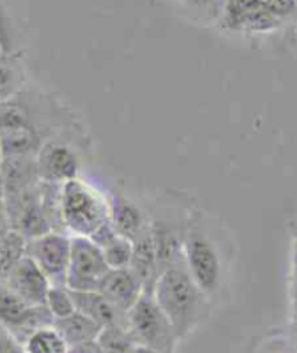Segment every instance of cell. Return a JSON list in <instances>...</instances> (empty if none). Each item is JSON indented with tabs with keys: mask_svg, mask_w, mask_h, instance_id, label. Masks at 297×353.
<instances>
[{
	"mask_svg": "<svg viewBox=\"0 0 297 353\" xmlns=\"http://www.w3.org/2000/svg\"><path fill=\"white\" fill-rule=\"evenodd\" d=\"M27 239L14 230L0 234V282H5L6 276L15 266V263L25 254Z\"/></svg>",
	"mask_w": 297,
	"mask_h": 353,
	"instance_id": "cell-16",
	"label": "cell"
},
{
	"mask_svg": "<svg viewBox=\"0 0 297 353\" xmlns=\"http://www.w3.org/2000/svg\"><path fill=\"white\" fill-rule=\"evenodd\" d=\"M108 206L109 221L120 235L134 241L148 230V223H146L139 208L127 199L113 196L108 200Z\"/></svg>",
	"mask_w": 297,
	"mask_h": 353,
	"instance_id": "cell-13",
	"label": "cell"
},
{
	"mask_svg": "<svg viewBox=\"0 0 297 353\" xmlns=\"http://www.w3.org/2000/svg\"><path fill=\"white\" fill-rule=\"evenodd\" d=\"M131 353H159L156 350H152L148 347H144V346H140V345H135L134 349L131 350Z\"/></svg>",
	"mask_w": 297,
	"mask_h": 353,
	"instance_id": "cell-25",
	"label": "cell"
},
{
	"mask_svg": "<svg viewBox=\"0 0 297 353\" xmlns=\"http://www.w3.org/2000/svg\"><path fill=\"white\" fill-rule=\"evenodd\" d=\"M53 327L65 339L69 347L96 340L102 330L101 325L79 311H74L63 319H56Z\"/></svg>",
	"mask_w": 297,
	"mask_h": 353,
	"instance_id": "cell-14",
	"label": "cell"
},
{
	"mask_svg": "<svg viewBox=\"0 0 297 353\" xmlns=\"http://www.w3.org/2000/svg\"><path fill=\"white\" fill-rule=\"evenodd\" d=\"M5 283L32 307L45 305L47 294L52 288L47 274L30 256L23 254L6 276Z\"/></svg>",
	"mask_w": 297,
	"mask_h": 353,
	"instance_id": "cell-8",
	"label": "cell"
},
{
	"mask_svg": "<svg viewBox=\"0 0 297 353\" xmlns=\"http://www.w3.org/2000/svg\"><path fill=\"white\" fill-rule=\"evenodd\" d=\"M25 353H67L69 345L53 325L32 332L23 342Z\"/></svg>",
	"mask_w": 297,
	"mask_h": 353,
	"instance_id": "cell-15",
	"label": "cell"
},
{
	"mask_svg": "<svg viewBox=\"0 0 297 353\" xmlns=\"http://www.w3.org/2000/svg\"><path fill=\"white\" fill-rule=\"evenodd\" d=\"M98 292H101L121 312L127 314L143 295L144 288L129 268L109 269L99 283Z\"/></svg>",
	"mask_w": 297,
	"mask_h": 353,
	"instance_id": "cell-10",
	"label": "cell"
},
{
	"mask_svg": "<svg viewBox=\"0 0 297 353\" xmlns=\"http://www.w3.org/2000/svg\"><path fill=\"white\" fill-rule=\"evenodd\" d=\"M182 254L185 264L198 288L210 298L221 283V259L216 244L204 232L191 230L184 238Z\"/></svg>",
	"mask_w": 297,
	"mask_h": 353,
	"instance_id": "cell-4",
	"label": "cell"
},
{
	"mask_svg": "<svg viewBox=\"0 0 297 353\" xmlns=\"http://www.w3.org/2000/svg\"><path fill=\"white\" fill-rule=\"evenodd\" d=\"M129 269L138 276L144 288V292L153 291L159 277V263L151 226L133 241V256Z\"/></svg>",
	"mask_w": 297,
	"mask_h": 353,
	"instance_id": "cell-11",
	"label": "cell"
},
{
	"mask_svg": "<svg viewBox=\"0 0 297 353\" xmlns=\"http://www.w3.org/2000/svg\"><path fill=\"white\" fill-rule=\"evenodd\" d=\"M70 239L72 236L58 231H50L28 239L27 247H25V254L38 264L53 286H66Z\"/></svg>",
	"mask_w": 297,
	"mask_h": 353,
	"instance_id": "cell-6",
	"label": "cell"
},
{
	"mask_svg": "<svg viewBox=\"0 0 297 353\" xmlns=\"http://www.w3.org/2000/svg\"><path fill=\"white\" fill-rule=\"evenodd\" d=\"M3 158V152H2V143H0V162H2Z\"/></svg>",
	"mask_w": 297,
	"mask_h": 353,
	"instance_id": "cell-28",
	"label": "cell"
},
{
	"mask_svg": "<svg viewBox=\"0 0 297 353\" xmlns=\"http://www.w3.org/2000/svg\"><path fill=\"white\" fill-rule=\"evenodd\" d=\"M0 56H3V54H2V52H0Z\"/></svg>",
	"mask_w": 297,
	"mask_h": 353,
	"instance_id": "cell-29",
	"label": "cell"
},
{
	"mask_svg": "<svg viewBox=\"0 0 297 353\" xmlns=\"http://www.w3.org/2000/svg\"><path fill=\"white\" fill-rule=\"evenodd\" d=\"M67 353H104L101 346L96 342V340H92V342H86L80 343L76 346H70Z\"/></svg>",
	"mask_w": 297,
	"mask_h": 353,
	"instance_id": "cell-23",
	"label": "cell"
},
{
	"mask_svg": "<svg viewBox=\"0 0 297 353\" xmlns=\"http://www.w3.org/2000/svg\"><path fill=\"white\" fill-rule=\"evenodd\" d=\"M0 234H2V232H0Z\"/></svg>",
	"mask_w": 297,
	"mask_h": 353,
	"instance_id": "cell-30",
	"label": "cell"
},
{
	"mask_svg": "<svg viewBox=\"0 0 297 353\" xmlns=\"http://www.w3.org/2000/svg\"><path fill=\"white\" fill-rule=\"evenodd\" d=\"M109 266L102 250L91 238L73 235L70 239V259L66 274V286L70 291H98Z\"/></svg>",
	"mask_w": 297,
	"mask_h": 353,
	"instance_id": "cell-5",
	"label": "cell"
},
{
	"mask_svg": "<svg viewBox=\"0 0 297 353\" xmlns=\"http://www.w3.org/2000/svg\"><path fill=\"white\" fill-rule=\"evenodd\" d=\"M45 307L52 312L56 319H63L66 315L76 311L74 302L70 294V289L67 286H53L50 288L45 299Z\"/></svg>",
	"mask_w": 297,
	"mask_h": 353,
	"instance_id": "cell-20",
	"label": "cell"
},
{
	"mask_svg": "<svg viewBox=\"0 0 297 353\" xmlns=\"http://www.w3.org/2000/svg\"><path fill=\"white\" fill-rule=\"evenodd\" d=\"M221 22L229 30L243 32H267L281 25L261 0H226Z\"/></svg>",
	"mask_w": 297,
	"mask_h": 353,
	"instance_id": "cell-7",
	"label": "cell"
},
{
	"mask_svg": "<svg viewBox=\"0 0 297 353\" xmlns=\"http://www.w3.org/2000/svg\"><path fill=\"white\" fill-rule=\"evenodd\" d=\"M12 48H14V40H12L10 22L2 3H0V52L3 56H8L12 54Z\"/></svg>",
	"mask_w": 297,
	"mask_h": 353,
	"instance_id": "cell-22",
	"label": "cell"
},
{
	"mask_svg": "<svg viewBox=\"0 0 297 353\" xmlns=\"http://www.w3.org/2000/svg\"><path fill=\"white\" fill-rule=\"evenodd\" d=\"M152 294L178 339L191 334L207 319L208 296L192 279L184 254L159 273Z\"/></svg>",
	"mask_w": 297,
	"mask_h": 353,
	"instance_id": "cell-1",
	"label": "cell"
},
{
	"mask_svg": "<svg viewBox=\"0 0 297 353\" xmlns=\"http://www.w3.org/2000/svg\"><path fill=\"white\" fill-rule=\"evenodd\" d=\"M0 199H5V181H3L2 170H0Z\"/></svg>",
	"mask_w": 297,
	"mask_h": 353,
	"instance_id": "cell-26",
	"label": "cell"
},
{
	"mask_svg": "<svg viewBox=\"0 0 297 353\" xmlns=\"http://www.w3.org/2000/svg\"><path fill=\"white\" fill-rule=\"evenodd\" d=\"M109 269H126L130 266L133 256V241L122 235H116L101 247Z\"/></svg>",
	"mask_w": 297,
	"mask_h": 353,
	"instance_id": "cell-18",
	"label": "cell"
},
{
	"mask_svg": "<svg viewBox=\"0 0 297 353\" xmlns=\"http://www.w3.org/2000/svg\"><path fill=\"white\" fill-rule=\"evenodd\" d=\"M8 56H0V103L14 98L22 83L21 70Z\"/></svg>",
	"mask_w": 297,
	"mask_h": 353,
	"instance_id": "cell-19",
	"label": "cell"
},
{
	"mask_svg": "<svg viewBox=\"0 0 297 353\" xmlns=\"http://www.w3.org/2000/svg\"><path fill=\"white\" fill-rule=\"evenodd\" d=\"M96 342L104 353H131L135 343L124 325H108L99 333Z\"/></svg>",
	"mask_w": 297,
	"mask_h": 353,
	"instance_id": "cell-17",
	"label": "cell"
},
{
	"mask_svg": "<svg viewBox=\"0 0 297 353\" xmlns=\"http://www.w3.org/2000/svg\"><path fill=\"white\" fill-rule=\"evenodd\" d=\"M61 223L73 235L91 238L109 221L108 200L80 179L61 184Z\"/></svg>",
	"mask_w": 297,
	"mask_h": 353,
	"instance_id": "cell-2",
	"label": "cell"
},
{
	"mask_svg": "<svg viewBox=\"0 0 297 353\" xmlns=\"http://www.w3.org/2000/svg\"><path fill=\"white\" fill-rule=\"evenodd\" d=\"M8 230H9V222H8L5 199H0V232H5Z\"/></svg>",
	"mask_w": 297,
	"mask_h": 353,
	"instance_id": "cell-24",
	"label": "cell"
},
{
	"mask_svg": "<svg viewBox=\"0 0 297 353\" xmlns=\"http://www.w3.org/2000/svg\"><path fill=\"white\" fill-rule=\"evenodd\" d=\"M187 2H190L192 5H210L213 0H187Z\"/></svg>",
	"mask_w": 297,
	"mask_h": 353,
	"instance_id": "cell-27",
	"label": "cell"
},
{
	"mask_svg": "<svg viewBox=\"0 0 297 353\" xmlns=\"http://www.w3.org/2000/svg\"><path fill=\"white\" fill-rule=\"evenodd\" d=\"M261 3L281 23L297 15V0H261Z\"/></svg>",
	"mask_w": 297,
	"mask_h": 353,
	"instance_id": "cell-21",
	"label": "cell"
},
{
	"mask_svg": "<svg viewBox=\"0 0 297 353\" xmlns=\"http://www.w3.org/2000/svg\"><path fill=\"white\" fill-rule=\"evenodd\" d=\"M126 329L135 345L159 353H173L177 340H179L152 292H143L139 301L127 311Z\"/></svg>",
	"mask_w": 297,
	"mask_h": 353,
	"instance_id": "cell-3",
	"label": "cell"
},
{
	"mask_svg": "<svg viewBox=\"0 0 297 353\" xmlns=\"http://www.w3.org/2000/svg\"><path fill=\"white\" fill-rule=\"evenodd\" d=\"M76 311L85 314L86 317L94 320L102 329L108 325H124L126 327V314L121 312L114 304L98 291L79 292L70 291Z\"/></svg>",
	"mask_w": 297,
	"mask_h": 353,
	"instance_id": "cell-12",
	"label": "cell"
},
{
	"mask_svg": "<svg viewBox=\"0 0 297 353\" xmlns=\"http://www.w3.org/2000/svg\"><path fill=\"white\" fill-rule=\"evenodd\" d=\"M36 165L43 181L57 184L78 179L80 170L76 152L69 145L57 141L47 142L38 149Z\"/></svg>",
	"mask_w": 297,
	"mask_h": 353,
	"instance_id": "cell-9",
	"label": "cell"
}]
</instances>
